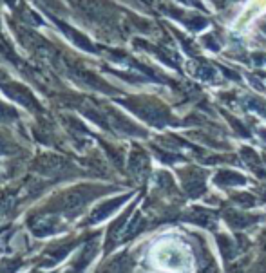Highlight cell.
I'll return each instance as SVG.
<instances>
[{
  "instance_id": "1",
  "label": "cell",
  "mask_w": 266,
  "mask_h": 273,
  "mask_svg": "<svg viewBox=\"0 0 266 273\" xmlns=\"http://www.w3.org/2000/svg\"><path fill=\"white\" fill-rule=\"evenodd\" d=\"M154 263L163 270H190L192 255L176 241H165L154 248Z\"/></svg>"
},
{
  "instance_id": "2",
  "label": "cell",
  "mask_w": 266,
  "mask_h": 273,
  "mask_svg": "<svg viewBox=\"0 0 266 273\" xmlns=\"http://www.w3.org/2000/svg\"><path fill=\"white\" fill-rule=\"evenodd\" d=\"M263 13H266V0H248V4L245 5L241 15L237 16L236 22H234V29H236L237 33H246V29H248Z\"/></svg>"
}]
</instances>
